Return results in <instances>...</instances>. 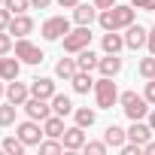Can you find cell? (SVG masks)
Returning <instances> with one entry per match:
<instances>
[{"label": "cell", "instance_id": "obj_1", "mask_svg": "<svg viewBox=\"0 0 155 155\" xmlns=\"http://www.w3.org/2000/svg\"><path fill=\"white\" fill-rule=\"evenodd\" d=\"M101 28L104 31H122V28H131L134 25V6H110L97 15Z\"/></svg>", "mask_w": 155, "mask_h": 155}, {"label": "cell", "instance_id": "obj_2", "mask_svg": "<svg viewBox=\"0 0 155 155\" xmlns=\"http://www.w3.org/2000/svg\"><path fill=\"white\" fill-rule=\"evenodd\" d=\"M119 101H122V110H125V116H128L131 122L146 119V113H149V101H146L143 94H137V91H125V94H119Z\"/></svg>", "mask_w": 155, "mask_h": 155}, {"label": "cell", "instance_id": "obj_3", "mask_svg": "<svg viewBox=\"0 0 155 155\" xmlns=\"http://www.w3.org/2000/svg\"><path fill=\"white\" fill-rule=\"evenodd\" d=\"M94 97H97L101 110H113V104L119 101V88L113 82V76H101V79L94 82Z\"/></svg>", "mask_w": 155, "mask_h": 155}, {"label": "cell", "instance_id": "obj_4", "mask_svg": "<svg viewBox=\"0 0 155 155\" xmlns=\"http://www.w3.org/2000/svg\"><path fill=\"white\" fill-rule=\"evenodd\" d=\"M88 46H91V31H88V25H79L76 31H70V34L64 37V52L79 55V52L88 49Z\"/></svg>", "mask_w": 155, "mask_h": 155}, {"label": "cell", "instance_id": "obj_5", "mask_svg": "<svg viewBox=\"0 0 155 155\" xmlns=\"http://www.w3.org/2000/svg\"><path fill=\"white\" fill-rule=\"evenodd\" d=\"M67 34H70V21H67L64 15H52V18L43 21V37H46V40L55 43V40H64Z\"/></svg>", "mask_w": 155, "mask_h": 155}, {"label": "cell", "instance_id": "obj_6", "mask_svg": "<svg viewBox=\"0 0 155 155\" xmlns=\"http://www.w3.org/2000/svg\"><path fill=\"white\" fill-rule=\"evenodd\" d=\"M25 113L31 116V119H37V122H46L49 116H52V101H46V97H28L25 101Z\"/></svg>", "mask_w": 155, "mask_h": 155}, {"label": "cell", "instance_id": "obj_7", "mask_svg": "<svg viewBox=\"0 0 155 155\" xmlns=\"http://www.w3.org/2000/svg\"><path fill=\"white\" fill-rule=\"evenodd\" d=\"M15 58H21L25 64H40L46 55H43V52H40V46H34L31 40L18 37V43H15Z\"/></svg>", "mask_w": 155, "mask_h": 155}, {"label": "cell", "instance_id": "obj_8", "mask_svg": "<svg viewBox=\"0 0 155 155\" xmlns=\"http://www.w3.org/2000/svg\"><path fill=\"white\" fill-rule=\"evenodd\" d=\"M15 131H18V137L25 140V146H40V143H43V134H46V131H40L37 119H31V122H21Z\"/></svg>", "mask_w": 155, "mask_h": 155}, {"label": "cell", "instance_id": "obj_9", "mask_svg": "<svg viewBox=\"0 0 155 155\" xmlns=\"http://www.w3.org/2000/svg\"><path fill=\"white\" fill-rule=\"evenodd\" d=\"M152 134H155V131H152V125H149V122H143V119H137V122L128 128V140H131V143H140V146H146V143L152 140Z\"/></svg>", "mask_w": 155, "mask_h": 155}, {"label": "cell", "instance_id": "obj_10", "mask_svg": "<svg viewBox=\"0 0 155 155\" xmlns=\"http://www.w3.org/2000/svg\"><path fill=\"white\" fill-rule=\"evenodd\" d=\"M61 143H64V149H82L85 146V128H79V125L67 128L61 134Z\"/></svg>", "mask_w": 155, "mask_h": 155}, {"label": "cell", "instance_id": "obj_11", "mask_svg": "<svg viewBox=\"0 0 155 155\" xmlns=\"http://www.w3.org/2000/svg\"><path fill=\"white\" fill-rule=\"evenodd\" d=\"M128 34H125V46L128 49H140V46H146V40H149V31L146 28H140V25H131V28H125Z\"/></svg>", "mask_w": 155, "mask_h": 155}, {"label": "cell", "instance_id": "obj_12", "mask_svg": "<svg viewBox=\"0 0 155 155\" xmlns=\"http://www.w3.org/2000/svg\"><path fill=\"white\" fill-rule=\"evenodd\" d=\"M28 97H31V88H28L25 82H15V79H12V82L6 85V101H12L15 107H25Z\"/></svg>", "mask_w": 155, "mask_h": 155}, {"label": "cell", "instance_id": "obj_13", "mask_svg": "<svg viewBox=\"0 0 155 155\" xmlns=\"http://www.w3.org/2000/svg\"><path fill=\"white\" fill-rule=\"evenodd\" d=\"M31 94H34V97H46V101H52V97H55V82L46 79V76H37V79L31 82Z\"/></svg>", "mask_w": 155, "mask_h": 155}, {"label": "cell", "instance_id": "obj_14", "mask_svg": "<svg viewBox=\"0 0 155 155\" xmlns=\"http://www.w3.org/2000/svg\"><path fill=\"white\" fill-rule=\"evenodd\" d=\"M31 31H34V18H31V15H25V12L12 15V21H9V34H15V37H28Z\"/></svg>", "mask_w": 155, "mask_h": 155}, {"label": "cell", "instance_id": "obj_15", "mask_svg": "<svg viewBox=\"0 0 155 155\" xmlns=\"http://www.w3.org/2000/svg\"><path fill=\"white\" fill-rule=\"evenodd\" d=\"M104 140H107V146H113V149H122V146L128 143V131H122L119 125H110V128L104 131Z\"/></svg>", "mask_w": 155, "mask_h": 155}, {"label": "cell", "instance_id": "obj_16", "mask_svg": "<svg viewBox=\"0 0 155 155\" xmlns=\"http://www.w3.org/2000/svg\"><path fill=\"white\" fill-rule=\"evenodd\" d=\"M76 73H79V64H76L73 58H61V61L55 64V76H58V79H67V82H70Z\"/></svg>", "mask_w": 155, "mask_h": 155}, {"label": "cell", "instance_id": "obj_17", "mask_svg": "<svg viewBox=\"0 0 155 155\" xmlns=\"http://www.w3.org/2000/svg\"><path fill=\"white\" fill-rule=\"evenodd\" d=\"M97 6H88V3H76L73 6V21L76 25H91L94 18H97V12H94Z\"/></svg>", "mask_w": 155, "mask_h": 155}, {"label": "cell", "instance_id": "obj_18", "mask_svg": "<svg viewBox=\"0 0 155 155\" xmlns=\"http://www.w3.org/2000/svg\"><path fill=\"white\" fill-rule=\"evenodd\" d=\"M101 46H104V52H107V55H119V49L125 46V37H122V34H116V31H107Z\"/></svg>", "mask_w": 155, "mask_h": 155}, {"label": "cell", "instance_id": "obj_19", "mask_svg": "<svg viewBox=\"0 0 155 155\" xmlns=\"http://www.w3.org/2000/svg\"><path fill=\"white\" fill-rule=\"evenodd\" d=\"M70 82H73V91L76 94H88V88H94V79L88 76V70H79Z\"/></svg>", "mask_w": 155, "mask_h": 155}, {"label": "cell", "instance_id": "obj_20", "mask_svg": "<svg viewBox=\"0 0 155 155\" xmlns=\"http://www.w3.org/2000/svg\"><path fill=\"white\" fill-rule=\"evenodd\" d=\"M43 131H46V137H61L67 128H64V119L55 113V116H49V119L43 122Z\"/></svg>", "mask_w": 155, "mask_h": 155}, {"label": "cell", "instance_id": "obj_21", "mask_svg": "<svg viewBox=\"0 0 155 155\" xmlns=\"http://www.w3.org/2000/svg\"><path fill=\"white\" fill-rule=\"evenodd\" d=\"M97 67H101L104 76H116V73L122 70V58H119V55H107V58H101Z\"/></svg>", "mask_w": 155, "mask_h": 155}, {"label": "cell", "instance_id": "obj_22", "mask_svg": "<svg viewBox=\"0 0 155 155\" xmlns=\"http://www.w3.org/2000/svg\"><path fill=\"white\" fill-rule=\"evenodd\" d=\"M76 64H79V70H88V73H91V70L101 64V58H97L91 49H82V52H79V58H76Z\"/></svg>", "mask_w": 155, "mask_h": 155}, {"label": "cell", "instance_id": "obj_23", "mask_svg": "<svg viewBox=\"0 0 155 155\" xmlns=\"http://www.w3.org/2000/svg\"><path fill=\"white\" fill-rule=\"evenodd\" d=\"M18 70H21V64H18L15 58H3V70H0V79H6V82L18 79Z\"/></svg>", "mask_w": 155, "mask_h": 155}, {"label": "cell", "instance_id": "obj_24", "mask_svg": "<svg viewBox=\"0 0 155 155\" xmlns=\"http://www.w3.org/2000/svg\"><path fill=\"white\" fill-rule=\"evenodd\" d=\"M52 113H58V116H67V113H73V104H70V97L55 91V97H52Z\"/></svg>", "mask_w": 155, "mask_h": 155}, {"label": "cell", "instance_id": "obj_25", "mask_svg": "<svg viewBox=\"0 0 155 155\" xmlns=\"http://www.w3.org/2000/svg\"><path fill=\"white\" fill-rule=\"evenodd\" d=\"M15 110H18V107H15L12 101H6L3 107H0V128H9V125L15 122Z\"/></svg>", "mask_w": 155, "mask_h": 155}, {"label": "cell", "instance_id": "obj_26", "mask_svg": "<svg viewBox=\"0 0 155 155\" xmlns=\"http://www.w3.org/2000/svg\"><path fill=\"white\" fill-rule=\"evenodd\" d=\"M73 116H76V125H79V128H91L94 125V110H88V107L73 110Z\"/></svg>", "mask_w": 155, "mask_h": 155}, {"label": "cell", "instance_id": "obj_27", "mask_svg": "<svg viewBox=\"0 0 155 155\" xmlns=\"http://www.w3.org/2000/svg\"><path fill=\"white\" fill-rule=\"evenodd\" d=\"M3 152L21 155V152H25V140H21V137H6V140H3Z\"/></svg>", "mask_w": 155, "mask_h": 155}, {"label": "cell", "instance_id": "obj_28", "mask_svg": "<svg viewBox=\"0 0 155 155\" xmlns=\"http://www.w3.org/2000/svg\"><path fill=\"white\" fill-rule=\"evenodd\" d=\"M137 70H140V76H146V79H155V55L152 58H143Z\"/></svg>", "mask_w": 155, "mask_h": 155}, {"label": "cell", "instance_id": "obj_29", "mask_svg": "<svg viewBox=\"0 0 155 155\" xmlns=\"http://www.w3.org/2000/svg\"><path fill=\"white\" fill-rule=\"evenodd\" d=\"M61 149H64V143H58L55 137H52V140H43V143H40V152H43V155H58Z\"/></svg>", "mask_w": 155, "mask_h": 155}, {"label": "cell", "instance_id": "obj_30", "mask_svg": "<svg viewBox=\"0 0 155 155\" xmlns=\"http://www.w3.org/2000/svg\"><path fill=\"white\" fill-rule=\"evenodd\" d=\"M3 6H6L12 15H18V12H25V9L31 6V0H3Z\"/></svg>", "mask_w": 155, "mask_h": 155}, {"label": "cell", "instance_id": "obj_31", "mask_svg": "<svg viewBox=\"0 0 155 155\" xmlns=\"http://www.w3.org/2000/svg\"><path fill=\"white\" fill-rule=\"evenodd\" d=\"M15 46H12V37H9V31H0V55H9Z\"/></svg>", "mask_w": 155, "mask_h": 155}, {"label": "cell", "instance_id": "obj_32", "mask_svg": "<svg viewBox=\"0 0 155 155\" xmlns=\"http://www.w3.org/2000/svg\"><path fill=\"white\" fill-rule=\"evenodd\" d=\"M82 149H85V152H91V155H104L110 146H107V140H104V143H85Z\"/></svg>", "mask_w": 155, "mask_h": 155}, {"label": "cell", "instance_id": "obj_33", "mask_svg": "<svg viewBox=\"0 0 155 155\" xmlns=\"http://www.w3.org/2000/svg\"><path fill=\"white\" fill-rule=\"evenodd\" d=\"M134 9H143V12H152L155 9V0H131Z\"/></svg>", "mask_w": 155, "mask_h": 155}, {"label": "cell", "instance_id": "obj_34", "mask_svg": "<svg viewBox=\"0 0 155 155\" xmlns=\"http://www.w3.org/2000/svg\"><path fill=\"white\" fill-rule=\"evenodd\" d=\"M9 21H12V12L3 6V9H0V31H9Z\"/></svg>", "mask_w": 155, "mask_h": 155}, {"label": "cell", "instance_id": "obj_35", "mask_svg": "<svg viewBox=\"0 0 155 155\" xmlns=\"http://www.w3.org/2000/svg\"><path fill=\"white\" fill-rule=\"evenodd\" d=\"M143 97H146L149 104H155V79H149V82H146V91H143Z\"/></svg>", "mask_w": 155, "mask_h": 155}, {"label": "cell", "instance_id": "obj_36", "mask_svg": "<svg viewBox=\"0 0 155 155\" xmlns=\"http://www.w3.org/2000/svg\"><path fill=\"white\" fill-rule=\"evenodd\" d=\"M31 6H34V9H49L52 0H31Z\"/></svg>", "mask_w": 155, "mask_h": 155}, {"label": "cell", "instance_id": "obj_37", "mask_svg": "<svg viewBox=\"0 0 155 155\" xmlns=\"http://www.w3.org/2000/svg\"><path fill=\"white\" fill-rule=\"evenodd\" d=\"M146 46H149V52L155 55V25H152V31H149V40H146Z\"/></svg>", "mask_w": 155, "mask_h": 155}, {"label": "cell", "instance_id": "obj_38", "mask_svg": "<svg viewBox=\"0 0 155 155\" xmlns=\"http://www.w3.org/2000/svg\"><path fill=\"white\" fill-rule=\"evenodd\" d=\"M94 6L97 9H110V6H116V0H94Z\"/></svg>", "mask_w": 155, "mask_h": 155}, {"label": "cell", "instance_id": "obj_39", "mask_svg": "<svg viewBox=\"0 0 155 155\" xmlns=\"http://www.w3.org/2000/svg\"><path fill=\"white\" fill-rule=\"evenodd\" d=\"M76 3H79V0H58V6H64V9H73Z\"/></svg>", "mask_w": 155, "mask_h": 155}, {"label": "cell", "instance_id": "obj_40", "mask_svg": "<svg viewBox=\"0 0 155 155\" xmlns=\"http://www.w3.org/2000/svg\"><path fill=\"white\" fill-rule=\"evenodd\" d=\"M143 152H146V155H155V140H149V143L143 146Z\"/></svg>", "mask_w": 155, "mask_h": 155}, {"label": "cell", "instance_id": "obj_41", "mask_svg": "<svg viewBox=\"0 0 155 155\" xmlns=\"http://www.w3.org/2000/svg\"><path fill=\"white\" fill-rule=\"evenodd\" d=\"M149 125H152V131H155V110L149 113Z\"/></svg>", "mask_w": 155, "mask_h": 155}, {"label": "cell", "instance_id": "obj_42", "mask_svg": "<svg viewBox=\"0 0 155 155\" xmlns=\"http://www.w3.org/2000/svg\"><path fill=\"white\" fill-rule=\"evenodd\" d=\"M3 94H6V88H3V82H0V97H3Z\"/></svg>", "mask_w": 155, "mask_h": 155}, {"label": "cell", "instance_id": "obj_43", "mask_svg": "<svg viewBox=\"0 0 155 155\" xmlns=\"http://www.w3.org/2000/svg\"><path fill=\"white\" fill-rule=\"evenodd\" d=\"M0 70H3V55H0Z\"/></svg>", "mask_w": 155, "mask_h": 155}, {"label": "cell", "instance_id": "obj_44", "mask_svg": "<svg viewBox=\"0 0 155 155\" xmlns=\"http://www.w3.org/2000/svg\"><path fill=\"white\" fill-rule=\"evenodd\" d=\"M0 3H3V0H0Z\"/></svg>", "mask_w": 155, "mask_h": 155}]
</instances>
